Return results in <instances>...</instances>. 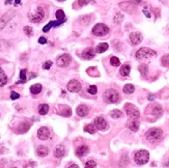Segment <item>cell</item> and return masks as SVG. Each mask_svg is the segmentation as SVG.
<instances>
[{"instance_id":"1","label":"cell","mask_w":169,"mask_h":168,"mask_svg":"<svg viewBox=\"0 0 169 168\" xmlns=\"http://www.w3.org/2000/svg\"><path fill=\"white\" fill-rule=\"evenodd\" d=\"M163 137V131L159 128H151L146 132V139L151 143L160 141Z\"/></svg>"},{"instance_id":"2","label":"cell","mask_w":169,"mask_h":168,"mask_svg":"<svg viewBox=\"0 0 169 168\" xmlns=\"http://www.w3.org/2000/svg\"><path fill=\"white\" fill-rule=\"evenodd\" d=\"M156 55H157L156 51L149 49V48H141V49H139L138 51L136 52V58L139 60L149 59V58L155 57Z\"/></svg>"},{"instance_id":"3","label":"cell","mask_w":169,"mask_h":168,"mask_svg":"<svg viewBox=\"0 0 169 168\" xmlns=\"http://www.w3.org/2000/svg\"><path fill=\"white\" fill-rule=\"evenodd\" d=\"M134 160L135 162L138 165H144L149 162V153L145 150H141L135 154L134 156Z\"/></svg>"},{"instance_id":"4","label":"cell","mask_w":169,"mask_h":168,"mask_svg":"<svg viewBox=\"0 0 169 168\" xmlns=\"http://www.w3.org/2000/svg\"><path fill=\"white\" fill-rule=\"evenodd\" d=\"M104 100L107 103H110V104L117 103L119 101V93L115 89H108L104 93Z\"/></svg>"},{"instance_id":"5","label":"cell","mask_w":169,"mask_h":168,"mask_svg":"<svg viewBox=\"0 0 169 168\" xmlns=\"http://www.w3.org/2000/svg\"><path fill=\"white\" fill-rule=\"evenodd\" d=\"M45 17V12L42 7H37L33 12H29L28 18L32 23H40Z\"/></svg>"},{"instance_id":"6","label":"cell","mask_w":169,"mask_h":168,"mask_svg":"<svg viewBox=\"0 0 169 168\" xmlns=\"http://www.w3.org/2000/svg\"><path fill=\"white\" fill-rule=\"evenodd\" d=\"M15 15H16V10L15 9H10L4 15H2V17L0 18V30H2L6 26V24L15 17Z\"/></svg>"},{"instance_id":"7","label":"cell","mask_w":169,"mask_h":168,"mask_svg":"<svg viewBox=\"0 0 169 168\" xmlns=\"http://www.w3.org/2000/svg\"><path fill=\"white\" fill-rule=\"evenodd\" d=\"M109 32V28L108 26H106L105 24L103 23H99L97 24L96 26H94L92 28V33L97 37H103V35L107 34Z\"/></svg>"},{"instance_id":"8","label":"cell","mask_w":169,"mask_h":168,"mask_svg":"<svg viewBox=\"0 0 169 168\" xmlns=\"http://www.w3.org/2000/svg\"><path fill=\"white\" fill-rule=\"evenodd\" d=\"M124 109H126L127 115H128L130 118H139L140 116V112L139 110L132 104H126L124 105Z\"/></svg>"},{"instance_id":"9","label":"cell","mask_w":169,"mask_h":168,"mask_svg":"<svg viewBox=\"0 0 169 168\" xmlns=\"http://www.w3.org/2000/svg\"><path fill=\"white\" fill-rule=\"evenodd\" d=\"M72 61V58L69 54H63V55L59 56L57 58V66H61V68H65Z\"/></svg>"},{"instance_id":"10","label":"cell","mask_w":169,"mask_h":168,"mask_svg":"<svg viewBox=\"0 0 169 168\" xmlns=\"http://www.w3.org/2000/svg\"><path fill=\"white\" fill-rule=\"evenodd\" d=\"M81 88L82 85L78 80H71L67 83V89L71 92H78L81 90Z\"/></svg>"},{"instance_id":"11","label":"cell","mask_w":169,"mask_h":168,"mask_svg":"<svg viewBox=\"0 0 169 168\" xmlns=\"http://www.w3.org/2000/svg\"><path fill=\"white\" fill-rule=\"evenodd\" d=\"M50 130L47 127H42L37 131V137L41 140H47L48 138H50Z\"/></svg>"},{"instance_id":"12","label":"cell","mask_w":169,"mask_h":168,"mask_svg":"<svg viewBox=\"0 0 169 168\" xmlns=\"http://www.w3.org/2000/svg\"><path fill=\"white\" fill-rule=\"evenodd\" d=\"M119 7L121 8V9H124V12H129V14H134L135 12V6L129 1L119 3Z\"/></svg>"},{"instance_id":"13","label":"cell","mask_w":169,"mask_h":168,"mask_svg":"<svg viewBox=\"0 0 169 168\" xmlns=\"http://www.w3.org/2000/svg\"><path fill=\"white\" fill-rule=\"evenodd\" d=\"M94 125L98 130H105L107 128V121L103 117H97L94 121Z\"/></svg>"},{"instance_id":"14","label":"cell","mask_w":169,"mask_h":168,"mask_svg":"<svg viewBox=\"0 0 169 168\" xmlns=\"http://www.w3.org/2000/svg\"><path fill=\"white\" fill-rule=\"evenodd\" d=\"M130 41L132 45H138L142 42V35L139 32H133L130 34Z\"/></svg>"},{"instance_id":"15","label":"cell","mask_w":169,"mask_h":168,"mask_svg":"<svg viewBox=\"0 0 169 168\" xmlns=\"http://www.w3.org/2000/svg\"><path fill=\"white\" fill-rule=\"evenodd\" d=\"M94 55H96V50L92 49V48H87V49L84 50L83 53H82V57L87 60L92 59V58L94 57Z\"/></svg>"},{"instance_id":"16","label":"cell","mask_w":169,"mask_h":168,"mask_svg":"<svg viewBox=\"0 0 169 168\" xmlns=\"http://www.w3.org/2000/svg\"><path fill=\"white\" fill-rule=\"evenodd\" d=\"M127 126H128V128L131 130V131H133V132L138 131V129H139V121H138V119H137V118H131L130 121H128Z\"/></svg>"},{"instance_id":"17","label":"cell","mask_w":169,"mask_h":168,"mask_svg":"<svg viewBox=\"0 0 169 168\" xmlns=\"http://www.w3.org/2000/svg\"><path fill=\"white\" fill-rule=\"evenodd\" d=\"M64 155H65V148L64 146L61 145V144L57 145L55 148V150H54V156H55L56 158H62Z\"/></svg>"},{"instance_id":"18","label":"cell","mask_w":169,"mask_h":168,"mask_svg":"<svg viewBox=\"0 0 169 168\" xmlns=\"http://www.w3.org/2000/svg\"><path fill=\"white\" fill-rule=\"evenodd\" d=\"M63 22H65V21H60V20H58V21H51L50 23H48L47 25H46L45 27L43 28V31L44 32H48V31L50 30V29L52 28V27H57V26H59V25H61L62 24Z\"/></svg>"},{"instance_id":"19","label":"cell","mask_w":169,"mask_h":168,"mask_svg":"<svg viewBox=\"0 0 169 168\" xmlns=\"http://www.w3.org/2000/svg\"><path fill=\"white\" fill-rule=\"evenodd\" d=\"M88 112H89V109H88L87 106H85V105H80V106H78L77 108V114L79 115V116H86V115L88 114Z\"/></svg>"},{"instance_id":"20","label":"cell","mask_w":169,"mask_h":168,"mask_svg":"<svg viewBox=\"0 0 169 168\" xmlns=\"http://www.w3.org/2000/svg\"><path fill=\"white\" fill-rule=\"evenodd\" d=\"M88 148L86 145H81V146H79V148L76 150V156L77 157H83V156H85L86 154L88 153Z\"/></svg>"},{"instance_id":"21","label":"cell","mask_w":169,"mask_h":168,"mask_svg":"<svg viewBox=\"0 0 169 168\" xmlns=\"http://www.w3.org/2000/svg\"><path fill=\"white\" fill-rule=\"evenodd\" d=\"M29 129H30V123H27V121H24V123H22L20 126H19L17 131H18V133L23 134V133H26Z\"/></svg>"},{"instance_id":"22","label":"cell","mask_w":169,"mask_h":168,"mask_svg":"<svg viewBox=\"0 0 169 168\" xmlns=\"http://www.w3.org/2000/svg\"><path fill=\"white\" fill-rule=\"evenodd\" d=\"M37 154L39 155L40 157H46L49 154V150H48V148H46V146L40 145L37 150Z\"/></svg>"},{"instance_id":"23","label":"cell","mask_w":169,"mask_h":168,"mask_svg":"<svg viewBox=\"0 0 169 168\" xmlns=\"http://www.w3.org/2000/svg\"><path fill=\"white\" fill-rule=\"evenodd\" d=\"M6 83H7V76H6V74L4 73V71L0 68V87L4 86Z\"/></svg>"},{"instance_id":"24","label":"cell","mask_w":169,"mask_h":168,"mask_svg":"<svg viewBox=\"0 0 169 168\" xmlns=\"http://www.w3.org/2000/svg\"><path fill=\"white\" fill-rule=\"evenodd\" d=\"M153 114L155 115L156 117H160L162 114H163V109L160 105H155L153 109Z\"/></svg>"},{"instance_id":"25","label":"cell","mask_w":169,"mask_h":168,"mask_svg":"<svg viewBox=\"0 0 169 168\" xmlns=\"http://www.w3.org/2000/svg\"><path fill=\"white\" fill-rule=\"evenodd\" d=\"M130 71H131V66H129V64H124V66L120 68V74H121V76H129V74H130Z\"/></svg>"},{"instance_id":"26","label":"cell","mask_w":169,"mask_h":168,"mask_svg":"<svg viewBox=\"0 0 169 168\" xmlns=\"http://www.w3.org/2000/svg\"><path fill=\"white\" fill-rule=\"evenodd\" d=\"M42 88H43V87H42L41 84H39V83L33 84V85L30 87V92L32 94H37V93H40V92L42 91Z\"/></svg>"},{"instance_id":"27","label":"cell","mask_w":169,"mask_h":168,"mask_svg":"<svg viewBox=\"0 0 169 168\" xmlns=\"http://www.w3.org/2000/svg\"><path fill=\"white\" fill-rule=\"evenodd\" d=\"M108 48H109L108 44H107V43H102V44H100V45L97 46L96 52H98V53H103V52L106 51Z\"/></svg>"},{"instance_id":"28","label":"cell","mask_w":169,"mask_h":168,"mask_svg":"<svg viewBox=\"0 0 169 168\" xmlns=\"http://www.w3.org/2000/svg\"><path fill=\"white\" fill-rule=\"evenodd\" d=\"M49 111V106L47 104H41L39 106V113L41 115H45Z\"/></svg>"},{"instance_id":"29","label":"cell","mask_w":169,"mask_h":168,"mask_svg":"<svg viewBox=\"0 0 169 168\" xmlns=\"http://www.w3.org/2000/svg\"><path fill=\"white\" fill-rule=\"evenodd\" d=\"M63 108H64V109H62V110L59 111V114L62 115V116H65V117L71 116V115H72V110H71V109H70L69 107H67V106H63Z\"/></svg>"},{"instance_id":"30","label":"cell","mask_w":169,"mask_h":168,"mask_svg":"<svg viewBox=\"0 0 169 168\" xmlns=\"http://www.w3.org/2000/svg\"><path fill=\"white\" fill-rule=\"evenodd\" d=\"M134 90H135V87H134L133 84H127V85H124V92L127 94L133 93Z\"/></svg>"},{"instance_id":"31","label":"cell","mask_w":169,"mask_h":168,"mask_svg":"<svg viewBox=\"0 0 169 168\" xmlns=\"http://www.w3.org/2000/svg\"><path fill=\"white\" fill-rule=\"evenodd\" d=\"M84 131L88 132L89 134H94L97 131V128L94 127V125H87L84 127Z\"/></svg>"},{"instance_id":"32","label":"cell","mask_w":169,"mask_h":168,"mask_svg":"<svg viewBox=\"0 0 169 168\" xmlns=\"http://www.w3.org/2000/svg\"><path fill=\"white\" fill-rule=\"evenodd\" d=\"M122 115V113H121V111L120 110H117V109H114V110H112L110 112V116L112 117V118H119L120 116Z\"/></svg>"},{"instance_id":"33","label":"cell","mask_w":169,"mask_h":168,"mask_svg":"<svg viewBox=\"0 0 169 168\" xmlns=\"http://www.w3.org/2000/svg\"><path fill=\"white\" fill-rule=\"evenodd\" d=\"M122 20H124V15H122L121 12H117V14L115 15V17L113 18L114 23H116V24H120Z\"/></svg>"},{"instance_id":"34","label":"cell","mask_w":169,"mask_h":168,"mask_svg":"<svg viewBox=\"0 0 169 168\" xmlns=\"http://www.w3.org/2000/svg\"><path fill=\"white\" fill-rule=\"evenodd\" d=\"M8 48H10V44L6 41L0 39V51H6Z\"/></svg>"},{"instance_id":"35","label":"cell","mask_w":169,"mask_h":168,"mask_svg":"<svg viewBox=\"0 0 169 168\" xmlns=\"http://www.w3.org/2000/svg\"><path fill=\"white\" fill-rule=\"evenodd\" d=\"M86 72H87V74H89L91 77H98V75H99V72L97 71V69L94 68V66L89 68L87 71H86Z\"/></svg>"},{"instance_id":"36","label":"cell","mask_w":169,"mask_h":168,"mask_svg":"<svg viewBox=\"0 0 169 168\" xmlns=\"http://www.w3.org/2000/svg\"><path fill=\"white\" fill-rule=\"evenodd\" d=\"M89 3H94V0H77V4L80 7L84 5H87Z\"/></svg>"},{"instance_id":"37","label":"cell","mask_w":169,"mask_h":168,"mask_svg":"<svg viewBox=\"0 0 169 168\" xmlns=\"http://www.w3.org/2000/svg\"><path fill=\"white\" fill-rule=\"evenodd\" d=\"M56 18H57V20H60V21H65V15H64V12H63V10H61V9H58L56 12Z\"/></svg>"},{"instance_id":"38","label":"cell","mask_w":169,"mask_h":168,"mask_svg":"<svg viewBox=\"0 0 169 168\" xmlns=\"http://www.w3.org/2000/svg\"><path fill=\"white\" fill-rule=\"evenodd\" d=\"M129 164V159H128V156L127 155H124V156L121 157V159H120V162H119V166L120 167H124L127 166V165Z\"/></svg>"},{"instance_id":"39","label":"cell","mask_w":169,"mask_h":168,"mask_svg":"<svg viewBox=\"0 0 169 168\" xmlns=\"http://www.w3.org/2000/svg\"><path fill=\"white\" fill-rule=\"evenodd\" d=\"M139 72L141 73V75H142V76H146L147 72H149V69H147L146 64H141V66H139Z\"/></svg>"},{"instance_id":"40","label":"cell","mask_w":169,"mask_h":168,"mask_svg":"<svg viewBox=\"0 0 169 168\" xmlns=\"http://www.w3.org/2000/svg\"><path fill=\"white\" fill-rule=\"evenodd\" d=\"M20 79H21V81L17 82V84L25 83V82H26V70H22V71L20 72Z\"/></svg>"},{"instance_id":"41","label":"cell","mask_w":169,"mask_h":168,"mask_svg":"<svg viewBox=\"0 0 169 168\" xmlns=\"http://www.w3.org/2000/svg\"><path fill=\"white\" fill-rule=\"evenodd\" d=\"M161 64L163 66H169V54H166L162 57Z\"/></svg>"},{"instance_id":"42","label":"cell","mask_w":169,"mask_h":168,"mask_svg":"<svg viewBox=\"0 0 169 168\" xmlns=\"http://www.w3.org/2000/svg\"><path fill=\"white\" fill-rule=\"evenodd\" d=\"M110 64H112L113 66H120L119 59H118L117 57H115V56H112V57L110 58Z\"/></svg>"},{"instance_id":"43","label":"cell","mask_w":169,"mask_h":168,"mask_svg":"<svg viewBox=\"0 0 169 168\" xmlns=\"http://www.w3.org/2000/svg\"><path fill=\"white\" fill-rule=\"evenodd\" d=\"M87 91L89 92L90 94H96L98 92V87L96 85H90L89 87L87 88Z\"/></svg>"},{"instance_id":"44","label":"cell","mask_w":169,"mask_h":168,"mask_svg":"<svg viewBox=\"0 0 169 168\" xmlns=\"http://www.w3.org/2000/svg\"><path fill=\"white\" fill-rule=\"evenodd\" d=\"M24 32H25V34L28 35V37H30V35L33 34V30L30 26H25L24 27Z\"/></svg>"},{"instance_id":"45","label":"cell","mask_w":169,"mask_h":168,"mask_svg":"<svg viewBox=\"0 0 169 168\" xmlns=\"http://www.w3.org/2000/svg\"><path fill=\"white\" fill-rule=\"evenodd\" d=\"M96 167H97V163L94 160H89L85 164V168H96Z\"/></svg>"},{"instance_id":"46","label":"cell","mask_w":169,"mask_h":168,"mask_svg":"<svg viewBox=\"0 0 169 168\" xmlns=\"http://www.w3.org/2000/svg\"><path fill=\"white\" fill-rule=\"evenodd\" d=\"M51 66H52V61H50V60L46 61L45 64H43V69H44V70H49Z\"/></svg>"},{"instance_id":"47","label":"cell","mask_w":169,"mask_h":168,"mask_svg":"<svg viewBox=\"0 0 169 168\" xmlns=\"http://www.w3.org/2000/svg\"><path fill=\"white\" fill-rule=\"evenodd\" d=\"M19 98H20V94L15 91H12V93H10V99H12V100H17V99Z\"/></svg>"},{"instance_id":"48","label":"cell","mask_w":169,"mask_h":168,"mask_svg":"<svg viewBox=\"0 0 169 168\" xmlns=\"http://www.w3.org/2000/svg\"><path fill=\"white\" fill-rule=\"evenodd\" d=\"M39 43H40V44H42V45H44V44L47 43V39H46L44 37H40V39H39Z\"/></svg>"},{"instance_id":"49","label":"cell","mask_w":169,"mask_h":168,"mask_svg":"<svg viewBox=\"0 0 169 168\" xmlns=\"http://www.w3.org/2000/svg\"><path fill=\"white\" fill-rule=\"evenodd\" d=\"M129 2H131V3H135V4H141L142 3V0H130Z\"/></svg>"},{"instance_id":"50","label":"cell","mask_w":169,"mask_h":168,"mask_svg":"<svg viewBox=\"0 0 169 168\" xmlns=\"http://www.w3.org/2000/svg\"><path fill=\"white\" fill-rule=\"evenodd\" d=\"M143 14L145 15V16L147 17V18H151V14H149V12H147V10H145V9H143Z\"/></svg>"},{"instance_id":"51","label":"cell","mask_w":169,"mask_h":168,"mask_svg":"<svg viewBox=\"0 0 169 168\" xmlns=\"http://www.w3.org/2000/svg\"><path fill=\"white\" fill-rule=\"evenodd\" d=\"M67 168H79V166H78L77 164H72V165H70Z\"/></svg>"},{"instance_id":"52","label":"cell","mask_w":169,"mask_h":168,"mask_svg":"<svg viewBox=\"0 0 169 168\" xmlns=\"http://www.w3.org/2000/svg\"><path fill=\"white\" fill-rule=\"evenodd\" d=\"M154 99H155V96H149V101H153Z\"/></svg>"},{"instance_id":"53","label":"cell","mask_w":169,"mask_h":168,"mask_svg":"<svg viewBox=\"0 0 169 168\" xmlns=\"http://www.w3.org/2000/svg\"><path fill=\"white\" fill-rule=\"evenodd\" d=\"M12 0H6L5 4H10V3H12Z\"/></svg>"},{"instance_id":"54","label":"cell","mask_w":169,"mask_h":168,"mask_svg":"<svg viewBox=\"0 0 169 168\" xmlns=\"http://www.w3.org/2000/svg\"><path fill=\"white\" fill-rule=\"evenodd\" d=\"M15 3H16V4H20L21 3V0H16V1H15Z\"/></svg>"},{"instance_id":"55","label":"cell","mask_w":169,"mask_h":168,"mask_svg":"<svg viewBox=\"0 0 169 168\" xmlns=\"http://www.w3.org/2000/svg\"><path fill=\"white\" fill-rule=\"evenodd\" d=\"M165 166L167 167V168H169V161H168V162H166V163H165Z\"/></svg>"},{"instance_id":"56","label":"cell","mask_w":169,"mask_h":168,"mask_svg":"<svg viewBox=\"0 0 169 168\" xmlns=\"http://www.w3.org/2000/svg\"><path fill=\"white\" fill-rule=\"evenodd\" d=\"M57 1H60V2H62V1H65V0H57Z\"/></svg>"},{"instance_id":"57","label":"cell","mask_w":169,"mask_h":168,"mask_svg":"<svg viewBox=\"0 0 169 168\" xmlns=\"http://www.w3.org/2000/svg\"><path fill=\"white\" fill-rule=\"evenodd\" d=\"M14 168H16V167H14Z\"/></svg>"}]
</instances>
